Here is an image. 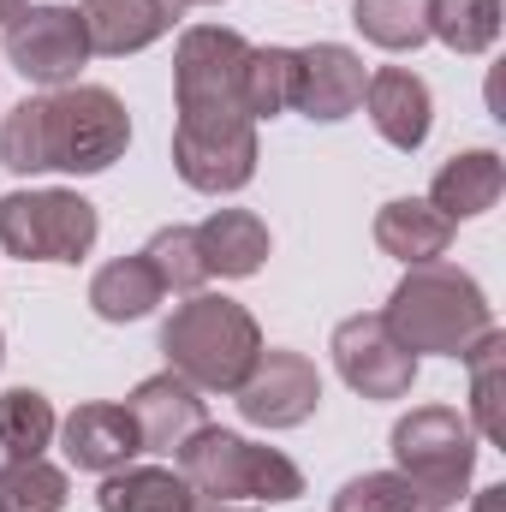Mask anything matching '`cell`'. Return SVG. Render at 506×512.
<instances>
[{"label":"cell","instance_id":"cell-10","mask_svg":"<svg viewBox=\"0 0 506 512\" xmlns=\"http://www.w3.org/2000/svg\"><path fill=\"white\" fill-rule=\"evenodd\" d=\"M334 370L364 399H405L417 382V352H405L381 316H346L334 328Z\"/></svg>","mask_w":506,"mask_h":512},{"label":"cell","instance_id":"cell-25","mask_svg":"<svg viewBox=\"0 0 506 512\" xmlns=\"http://www.w3.org/2000/svg\"><path fill=\"white\" fill-rule=\"evenodd\" d=\"M352 24L387 54H411L429 42V0H352Z\"/></svg>","mask_w":506,"mask_h":512},{"label":"cell","instance_id":"cell-23","mask_svg":"<svg viewBox=\"0 0 506 512\" xmlns=\"http://www.w3.org/2000/svg\"><path fill=\"white\" fill-rule=\"evenodd\" d=\"M501 0H429V36L453 54H489L501 42Z\"/></svg>","mask_w":506,"mask_h":512},{"label":"cell","instance_id":"cell-19","mask_svg":"<svg viewBox=\"0 0 506 512\" xmlns=\"http://www.w3.org/2000/svg\"><path fill=\"white\" fill-rule=\"evenodd\" d=\"M167 298V286H161V274L149 268V256H114V262H102L96 274H90V310L102 316V322H143L155 304Z\"/></svg>","mask_w":506,"mask_h":512},{"label":"cell","instance_id":"cell-26","mask_svg":"<svg viewBox=\"0 0 506 512\" xmlns=\"http://www.w3.org/2000/svg\"><path fill=\"white\" fill-rule=\"evenodd\" d=\"M66 495H72L66 471L48 465L42 453L0 465V512H66Z\"/></svg>","mask_w":506,"mask_h":512},{"label":"cell","instance_id":"cell-17","mask_svg":"<svg viewBox=\"0 0 506 512\" xmlns=\"http://www.w3.org/2000/svg\"><path fill=\"white\" fill-rule=\"evenodd\" d=\"M506 191V161L495 149H459L453 161H441L435 185H429V209L441 221H477L501 203Z\"/></svg>","mask_w":506,"mask_h":512},{"label":"cell","instance_id":"cell-27","mask_svg":"<svg viewBox=\"0 0 506 512\" xmlns=\"http://www.w3.org/2000/svg\"><path fill=\"white\" fill-rule=\"evenodd\" d=\"M292 78H298V54L292 48H251L245 60V114L274 120L292 108Z\"/></svg>","mask_w":506,"mask_h":512},{"label":"cell","instance_id":"cell-7","mask_svg":"<svg viewBox=\"0 0 506 512\" xmlns=\"http://www.w3.org/2000/svg\"><path fill=\"white\" fill-rule=\"evenodd\" d=\"M245 60H251V42L239 30H227V24H191L179 36V54H173L179 120H191V114L251 120L245 114Z\"/></svg>","mask_w":506,"mask_h":512},{"label":"cell","instance_id":"cell-4","mask_svg":"<svg viewBox=\"0 0 506 512\" xmlns=\"http://www.w3.org/2000/svg\"><path fill=\"white\" fill-rule=\"evenodd\" d=\"M179 477L203 495V501H268L286 507L304 495V471L280 453V447H256L233 429L203 423L179 453Z\"/></svg>","mask_w":506,"mask_h":512},{"label":"cell","instance_id":"cell-3","mask_svg":"<svg viewBox=\"0 0 506 512\" xmlns=\"http://www.w3.org/2000/svg\"><path fill=\"white\" fill-rule=\"evenodd\" d=\"M381 322L393 328V340L405 352H435V358H465V346L495 328V310L483 298V286L453 268V262H417L405 268V280L393 286Z\"/></svg>","mask_w":506,"mask_h":512},{"label":"cell","instance_id":"cell-16","mask_svg":"<svg viewBox=\"0 0 506 512\" xmlns=\"http://www.w3.org/2000/svg\"><path fill=\"white\" fill-rule=\"evenodd\" d=\"M364 108H370V126H376L381 143L393 149H423L429 143V126H435V102H429V84L405 66H381L376 78L364 84Z\"/></svg>","mask_w":506,"mask_h":512},{"label":"cell","instance_id":"cell-28","mask_svg":"<svg viewBox=\"0 0 506 512\" xmlns=\"http://www.w3.org/2000/svg\"><path fill=\"white\" fill-rule=\"evenodd\" d=\"M143 256H149V268L161 274L167 292H185V298H191V292L209 280L203 251H197V227H161V233L143 245Z\"/></svg>","mask_w":506,"mask_h":512},{"label":"cell","instance_id":"cell-6","mask_svg":"<svg viewBox=\"0 0 506 512\" xmlns=\"http://www.w3.org/2000/svg\"><path fill=\"white\" fill-rule=\"evenodd\" d=\"M102 215L78 191H12L0 197V251L18 262H84L96 251Z\"/></svg>","mask_w":506,"mask_h":512},{"label":"cell","instance_id":"cell-21","mask_svg":"<svg viewBox=\"0 0 506 512\" xmlns=\"http://www.w3.org/2000/svg\"><path fill=\"white\" fill-rule=\"evenodd\" d=\"M96 507L102 512H191L197 489L179 471H161V465H120V471L102 477Z\"/></svg>","mask_w":506,"mask_h":512},{"label":"cell","instance_id":"cell-5","mask_svg":"<svg viewBox=\"0 0 506 512\" xmlns=\"http://www.w3.org/2000/svg\"><path fill=\"white\" fill-rule=\"evenodd\" d=\"M393 459L399 477L423 495V512H447L477 471V429L453 405H417L393 423Z\"/></svg>","mask_w":506,"mask_h":512},{"label":"cell","instance_id":"cell-29","mask_svg":"<svg viewBox=\"0 0 506 512\" xmlns=\"http://www.w3.org/2000/svg\"><path fill=\"white\" fill-rule=\"evenodd\" d=\"M334 512H423V495L399 471H364L334 495Z\"/></svg>","mask_w":506,"mask_h":512},{"label":"cell","instance_id":"cell-2","mask_svg":"<svg viewBox=\"0 0 506 512\" xmlns=\"http://www.w3.org/2000/svg\"><path fill=\"white\" fill-rule=\"evenodd\" d=\"M161 358L197 393H239L262 358V328L239 298L191 292L161 328Z\"/></svg>","mask_w":506,"mask_h":512},{"label":"cell","instance_id":"cell-32","mask_svg":"<svg viewBox=\"0 0 506 512\" xmlns=\"http://www.w3.org/2000/svg\"><path fill=\"white\" fill-rule=\"evenodd\" d=\"M18 6H30V0H0V24H6V18H12Z\"/></svg>","mask_w":506,"mask_h":512},{"label":"cell","instance_id":"cell-24","mask_svg":"<svg viewBox=\"0 0 506 512\" xmlns=\"http://www.w3.org/2000/svg\"><path fill=\"white\" fill-rule=\"evenodd\" d=\"M54 435H60V417H54L48 393H36V387H6L0 393V447H6V459H36Z\"/></svg>","mask_w":506,"mask_h":512},{"label":"cell","instance_id":"cell-12","mask_svg":"<svg viewBox=\"0 0 506 512\" xmlns=\"http://www.w3.org/2000/svg\"><path fill=\"white\" fill-rule=\"evenodd\" d=\"M298 54V78H292V108L316 126H334L346 114L364 108V60L346 48V42H310V48H292Z\"/></svg>","mask_w":506,"mask_h":512},{"label":"cell","instance_id":"cell-11","mask_svg":"<svg viewBox=\"0 0 506 512\" xmlns=\"http://www.w3.org/2000/svg\"><path fill=\"white\" fill-rule=\"evenodd\" d=\"M233 399H239L245 423H256V429H298L322 405V376H316V364L304 352L274 346V352L256 358V370L245 376V387Z\"/></svg>","mask_w":506,"mask_h":512},{"label":"cell","instance_id":"cell-30","mask_svg":"<svg viewBox=\"0 0 506 512\" xmlns=\"http://www.w3.org/2000/svg\"><path fill=\"white\" fill-rule=\"evenodd\" d=\"M471 512H506V483H495V489H483V495L471 501Z\"/></svg>","mask_w":506,"mask_h":512},{"label":"cell","instance_id":"cell-22","mask_svg":"<svg viewBox=\"0 0 506 512\" xmlns=\"http://www.w3.org/2000/svg\"><path fill=\"white\" fill-rule=\"evenodd\" d=\"M465 364H471V429L483 441H506V334L501 328H483L471 346H465Z\"/></svg>","mask_w":506,"mask_h":512},{"label":"cell","instance_id":"cell-14","mask_svg":"<svg viewBox=\"0 0 506 512\" xmlns=\"http://www.w3.org/2000/svg\"><path fill=\"white\" fill-rule=\"evenodd\" d=\"M60 441H66V459H72L78 471H96V477L120 471V465H131V459L143 453V435H137L131 411L126 405H108V399L78 405V411L60 423Z\"/></svg>","mask_w":506,"mask_h":512},{"label":"cell","instance_id":"cell-18","mask_svg":"<svg viewBox=\"0 0 506 512\" xmlns=\"http://www.w3.org/2000/svg\"><path fill=\"white\" fill-rule=\"evenodd\" d=\"M376 245L387 256H399L405 268L441 262L447 245H453V221H441V215L429 209V197H393L376 215Z\"/></svg>","mask_w":506,"mask_h":512},{"label":"cell","instance_id":"cell-31","mask_svg":"<svg viewBox=\"0 0 506 512\" xmlns=\"http://www.w3.org/2000/svg\"><path fill=\"white\" fill-rule=\"evenodd\" d=\"M191 512H251V507H239V501H203V495H197V507Z\"/></svg>","mask_w":506,"mask_h":512},{"label":"cell","instance_id":"cell-8","mask_svg":"<svg viewBox=\"0 0 506 512\" xmlns=\"http://www.w3.org/2000/svg\"><path fill=\"white\" fill-rule=\"evenodd\" d=\"M0 54L18 78H30L42 90H66V84H78V72L90 60V36H84L78 6L30 0L0 24Z\"/></svg>","mask_w":506,"mask_h":512},{"label":"cell","instance_id":"cell-15","mask_svg":"<svg viewBox=\"0 0 506 512\" xmlns=\"http://www.w3.org/2000/svg\"><path fill=\"white\" fill-rule=\"evenodd\" d=\"M84 36H90V54H143L149 42H161L179 18H185V0H84Z\"/></svg>","mask_w":506,"mask_h":512},{"label":"cell","instance_id":"cell-33","mask_svg":"<svg viewBox=\"0 0 506 512\" xmlns=\"http://www.w3.org/2000/svg\"><path fill=\"white\" fill-rule=\"evenodd\" d=\"M185 6H221V0H185Z\"/></svg>","mask_w":506,"mask_h":512},{"label":"cell","instance_id":"cell-13","mask_svg":"<svg viewBox=\"0 0 506 512\" xmlns=\"http://www.w3.org/2000/svg\"><path fill=\"white\" fill-rule=\"evenodd\" d=\"M126 411L137 423V435H143V453H179L203 429V393L185 376H173V370H161V376L131 387Z\"/></svg>","mask_w":506,"mask_h":512},{"label":"cell","instance_id":"cell-20","mask_svg":"<svg viewBox=\"0 0 506 512\" xmlns=\"http://www.w3.org/2000/svg\"><path fill=\"white\" fill-rule=\"evenodd\" d=\"M197 251H203V268L209 274L245 280V274L262 268V256H268V227L256 221L251 209H215L197 227Z\"/></svg>","mask_w":506,"mask_h":512},{"label":"cell","instance_id":"cell-9","mask_svg":"<svg viewBox=\"0 0 506 512\" xmlns=\"http://www.w3.org/2000/svg\"><path fill=\"white\" fill-rule=\"evenodd\" d=\"M173 173L203 197H233L256 179V120L191 114L173 126Z\"/></svg>","mask_w":506,"mask_h":512},{"label":"cell","instance_id":"cell-1","mask_svg":"<svg viewBox=\"0 0 506 512\" xmlns=\"http://www.w3.org/2000/svg\"><path fill=\"white\" fill-rule=\"evenodd\" d=\"M131 143L126 102L102 84H66L48 96H24L0 120L6 173H108Z\"/></svg>","mask_w":506,"mask_h":512}]
</instances>
